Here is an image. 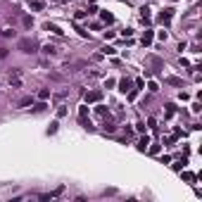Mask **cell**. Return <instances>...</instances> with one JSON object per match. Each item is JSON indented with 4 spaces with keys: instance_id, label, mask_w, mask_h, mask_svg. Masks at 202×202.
I'll return each instance as SVG.
<instances>
[{
    "instance_id": "obj_1",
    "label": "cell",
    "mask_w": 202,
    "mask_h": 202,
    "mask_svg": "<svg viewBox=\"0 0 202 202\" xmlns=\"http://www.w3.org/2000/svg\"><path fill=\"white\" fill-rule=\"evenodd\" d=\"M19 50H21V53H36V40L21 38V40H19Z\"/></svg>"
},
{
    "instance_id": "obj_2",
    "label": "cell",
    "mask_w": 202,
    "mask_h": 202,
    "mask_svg": "<svg viewBox=\"0 0 202 202\" xmlns=\"http://www.w3.org/2000/svg\"><path fill=\"white\" fill-rule=\"evenodd\" d=\"M119 90H124V93H126V90H131V81H128V79H121V81H119Z\"/></svg>"
},
{
    "instance_id": "obj_3",
    "label": "cell",
    "mask_w": 202,
    "mask_h": 202,
    "mask_svg": "<svg viewBox=\"0 0 202 202\" xmlns=\"http://www.w3.org/2000/svg\"><path fill=\"white\" fill-rule=\"evenodd\" d=\"M86 100H88V102H98V100H100V93H98V90H93V93L86 95Z\"/></svg>"
},
{
    "instance_id": "obj_4",
    "label": "cell",
    "mask_w": 202,
    "mask_h": 202,
    "mask_svg": "<svg viewBox=\"0 0 202 202\" xmlns=\"http://www.w3.org/2000/svg\"><path fill=\"white\" fill-rule=\"evenodd\" d=\"M171 14H174V10H171V7H169V10H164V12H162V21H169V19H171Z\"/></svg>"
},
{
    "instance_id": "obj_5",
    "label": "cell",
    "mask_w": 202,
    "mask_h": 202,
    "mask_svg": "<svg viewBox=\"0 0 202 202\" xmlns=\"http://www.w3.org/2000/svg\"><path fill=\"white\" fill-rule=\"evenodd\" d=\"M43 53H45V55H55V53H57V48H55V45H45V48H43Z\"/></svg>"
},
{
    "instance_id": "obj_6",
    "label": "cell",
    "mask_w": 202,
    "mask_h": 202,
    "mask_svg": "<svg viewBox=\"0 0 202 202\" xmlns=\"http://www.w3.org/2000/svg\"><path fill=\"white\" fill-rule=\"evenodd\" d=\"M38 98H40V100H48V98H50V90H48V88H43V90L38 93Z\"/></svg>"
},
{
    "instance_id": "obj_7",
    "label": "cell",
    "mask_w": 202,
    "mask_h": 202,
    "mask_svg": "<svg viewBox=\"0 0 202 202\" xmlns=\"http://www.w3.org/2000/svg\"><path fill=\"white\" fill-rule=\"evenodd\" d=\"M143 43H145V45H150V43H152V34H150V31H145V36H143Z\"/></svg>"
},
{
    "instance_id": "obj_8",
    "label": "cell",
    "mask_w": 202,
    "mask_h": 202,
    "mask_svg": "<svg viewBox=\"0 0 202 202\" xmlns=\"http://www.w3.org/2000/svg\"><path fill=\"white\" fill-rule=\"evenodd\" d=\"M45 29H48V31H55V34H62V31L55 26V24H45Z\"/></svg>"
},
{
    "instance_id": "obj_9",
    "label": "cell",
    "mask_w": 202,
    "mask_h": 202,
    "mask_svg": "<svg viewBox=\"0 0 202 202\" xmlns=\"http://www.w3.org/2000/svg\"><path fill=\"white\" fill-rule=\"evenodd\" d=\"M167 83H174V86H181V81L176 79V76H169V79H167Z\"/></svg>"
},
{
    "instance_id": "obj_10",
    "label": "cell",
    "mask_w": 202,
    "mask_h": 202,
    "mask_svg": "<svg viewBox=\"0 0 202 202\" xmlns=\"http://www.w3.org/2000/svg\"><path fill=\"white\" fill-rule=\"evenodd\" d=\"M148 138H140V143H138V148H140V150H145V148H148Z\"/></svg>"
},
{
    "instance_id": "obj_11",
    "label": "cell",
    "mask_w": 202,
    "mask_h": 202,
    "mask_svg": "<svg viewBox=\"0 0 202 202\" xmlns=\"http://www.w3.org/2000/svg\"><path fill=\"white\" fill-rule=\"evenodd\" d=\"M29 105H31V98H24V100L19 102V107H29Z\"/></svg>"
},
{
    "instance_id": "obj_12",
    "label": "cell",
    "mask_w": 202,
    "mask_h": 202,
    "mask_svg": "<svg viewBox=\"0 0 202 202\" xmlns=\"http://www.w3.org/2000/svg\"><path fill=\"white\" fill-rule=\"evenodd\" d=\"M183 178H186V181H195V176L190 174V171H186V174H183Z\"/></svg>"
},
{
    "instance_id": "obj_13",
    "label": "cell",
    "mask_w": 202,
    "mask_h": 202,
    "mask_svg": "<svg viewBox=\"0 0 202 202\" xmlns=\"http://www.w3.org/2000/svg\"><path fill=\"white\" fill-rule=\"evenodd\" d=\"M102 19H105V21H114V17H112V14H107V12H102Z\"/></svg>"
}]
</instances>
